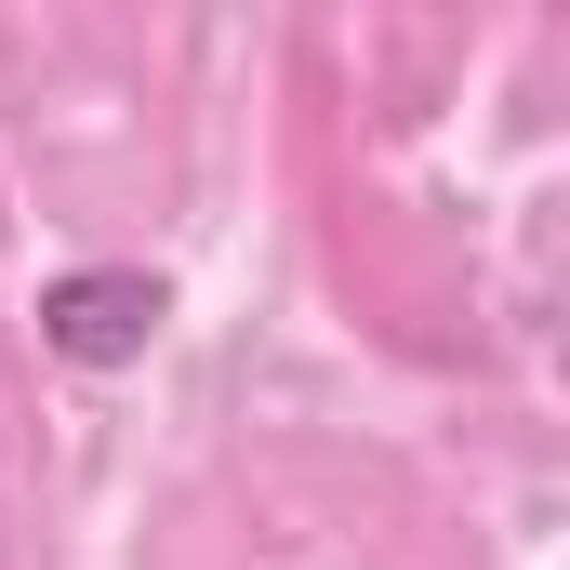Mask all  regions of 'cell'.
<instances>
[{"label":"cell","instance_id":"obj_1","mask_svg":"<svg viewBox=\"0 0 570 570\" xmlns=\"http://www.w3.org/2000/svg\"><path fill=\"white\" fill-rule=\"evenodd\" d=\"M159 318H173V292L146 266H67V279H40V345L80 358V372H134L159 345Z\"/></svg>","mask_w":570,"mask_h":570}]
</instances>
